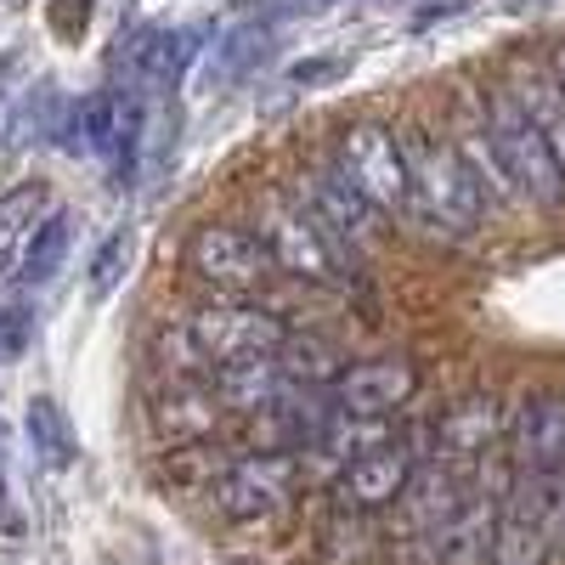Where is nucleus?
<instances>
[{"label": "nucleus", "instance_id": "7ed1b4c3", "mask_svg": "<svg viewBox=\"0 0 565 565\" xmlns=\"http://www.w3.org/2000/svg\"><path fill=\"white\" fill-rule=\"evenodd\" d=\"M255 238L271 249L282 277L317 282V289H356V260L340 255V244L306 215V204L282 186H266L255 204Z\"/></svg>", "mask_w": 565, "mask_h": 565}, {"label": "nucleus", "instance_id": "cd10ccee", "mask_svg": "<svg viewBox=\"0 0 565 565\" xmlns=\"http://www.w3.org/2000/svg\"><path fill=\"white\" fill-rule=\"evenodd\" d=\"M554 74H559V85H565V40L554 45Z\"/></svg>", "mask_w": 565, "mask_h": 565}, {"label": "nucleus", "instance_id": "f8f14e48", "mask_svg": "<svg viewBox=\"0 0 565 565\" xmlns=\"http://www.w3.org/2000/svg\"><path fill=\"white\" fill-rule=\"evenodd\" d=\"M509 436V413L492 391H469L436 418V458L469 469Z\"/></svg>", "mask_w": 565, "mask_h": 565}, {"label": "nucleus", "instance_id": "f03ea898", "mask_svg": "<svg viewBox=\"0 0 565 565\" xmlns=\"http://www.w3.org/2000/svg\"><path fill=\"white\" fill-rule=\"evenodd\" d=\"M402 153H407V193H413L407 215H418L424 232H436V238H476L487 221V193L476 170L463 164L458 141L430 125H407Z\"/></svg>", "mask_w": 565, "mask_h": 565}, {"label": "nucleus", "instance_id": "f257e3e1", "mask_svg": "<svg viewBox=\"0 0 565 565\" xmlns=\"http://www.w3.org/2000/svg\"><path fill=\"white\" fill-rule=\"evenodd\" d=\"M289 334L295 328L266 306L210 300V306L186 311L170 334H159V362L175 373V380H204V373H221V367H244V362L277 356Z\"/></svg>", "mask_w": 565, "mask_h": 565}, {"label": "nucleus", "instance_id": "aec40b11", "mask_svg": "<svg viewBox=\"0 0 565 565\" xmlns=\"http://www.w3.org/2000/svg\"><path fill=\"white\" fill-rule=\"evenodd\" d=\"M63 260H68V221L63 215H45L34 226V238L23 244V260H18L12 282H18V289H45V282L63 271Z\"/></svg>", "mask_w": 565, "mask_h": 565}, {"label": "nucleus", "instance_id": "1a4fd4ad", "mask_svg": "<svg viewBox=\"0 0 565 565\" xmlns=\"http://www.w3.org/2000/svg\"><path fill=\"white\" fill-rule=\"evenodd\" d=\"M509 476L526 481H565V396L526 391L509 413Z\"/></svg>", "mask_w": 565, "mask_h": 565}, {"label": "nucleus", "instance_id": "bb28decb", "mask_svg": "<svg viewBox=\"0 0 565 565\" xmlns=\"http://www.w3.org/2000/svg\"><path fill=\"white\" fill-rule=\"evenodd\" d=\"M0 532H18V509H12V487H7V458H0Z\"/></svg>", "mask_w": 565, "mask_h": 565}, {"label": "nucleus", "instance_id": "20e7f679", "mask_svg": "<svg viewBox=\"0 0 565 565\" xmlns=\"http://www.w3.org/2000/svg\"><path fill=\"white\" fill-rule=\"evenodd\" d=\"M481 119H487V136H492V148H498V159L514 181V193H521V204L559 210L565 204V164L554 159V148L532 125V114L509 97V85L481 90Z\"/></svg>", "mask_w": 565, "mask_h": 565}, {"label": "nucleus", "instance_id": "9d476101", "mask_svg": "<svg viewBox=\"0 0 565 565\" xmlns=\"http://www.w3.org/2000/svg\"><path fill=\"white\" fill-rule=\"evenodd\" d=\"M418 396V367L407 356H367V362H345V373L328 385L340 418H367L385 424L396 407H407Z\"/></svg>", "mask_w": 565, "mask_h": 565}, {"label": "nucleus", "instance_id": "b1692460", "mask_svg": "<svg viewBox=\"0 0 565 565\" xmlns=\"http://www.w3.org/2000/svg\"><path fill=\"white\" fill-rule=\"evenodd\" d=\"M29 345V317L12 306V311H0V362H18Z\"/></svg>", "mask_w": 565, "mask_h": 565}, {"label": "nucleus", "instance_id": "412c9836", "mask_svg": "<svg viewBox=\"0 0 565 565\" xmlns=\"http://www.w3.org/2000/svg\"><path fill=\"white\" fill-rule=\"evenodd\" d=\"M34 210H45V186H40V181L12 186V193L0 199V277L18 271L23 244L34 238Z\"/></svg>", "mask_w": 565, "mask_h": 565}, {"label": "nucleus", "instance_id": "a211bd4d", "mask_svg": "<svg viewBox=\"0 0 565 565\" xmlns=\"http://www.w3.org/2000/svg\"><path fill=\"white\" fill-rule=\"evenodd\" d=\"M271 57H277V23L271 18L238 23L232 34H221V45H215V79L221 85H238V79L260 74Z\"/></svg>", "mask_w": 565, "mask_h": 565}, {"label": "nucleus", "instance_id": "dca6fc26", "mask_svg": "<svg viewBox=\"0 0 565 565\" xmlns=\"http://www.w3.org/2000/svg\"><path fill=\"white\" fill-rule=\"evenodd\" d=\"M503 85H509V97L532 114V125L543 130V141L554 148V159L565 164V85H559L554 63H548V68H537V63H514Z\"/></svg>", "mask_w": 565, "mask_h": 565}, {"label": "nucleus", "instance_id": "0eeeda50", "mask_svg": "<svg viewBox=\"0 0 565 565\" xmlns=\"http://www.w3.org/2000/svg\"><path fill=\"white\" fill-rule=\"evenodd\" d=\"M289 193L306 204V215L328 232V238L340 244V255H351V260H362L373 244H380V226H385V215L373 210L356 186L334 170V164H317V170H306Z\"/></svg>", "mask_w": 565, "mask_h": 565}, {"label": "nucleus", "instance_id": "2eb2a0df", "mask_svg": "<svg viewBox=\"0 0 565 565\" xmlns=\"http://www.w3.org/2000/svg\"><path fill=\"white\" fill-rule=\"evenodd\" d=\"M498 514H503V498L487 492V487H469L463 509L430 537L436 548V565H492V543H498Z\"/></svg>", "mask_w": 565, "mask_h": 565}, {"label": "nucleus", "instance_id": "5701e85b", "mask_svg": "<svg viewBox=\"0 0 565 565\" xmlns=\"http://www.w3.org/2000/svg\"><path fill=\"white\" fill-rule=\"evenodd\" d=\"M125 271H130V232H108V238L90 249V295L97 300H108L119 282H125Z\"/></svg>", "mask_w": 565, "mask_h": 565}, {"label": "nucleus", "instance_id": "f3484780", "mask_svg": "<svg viewBox=\"0 0 565 565\" xmlns=\"http://www.w3.org/2000/svg\"><path fill=\"white\" fill-rule=\"evenodd\" d=\"M63 125H68V130H63V148H68V153L114 159L119 130H125V97H114V90H97V97H85L79 108H68Z\"/></svg>", "mask_w": 565, "mask_h": 565}, {"label": "nucleus", "instance_id": "ddd939ff", "mask_svg": "<svg viewBox=\"0 0 565 565\" xmlns=\"http://www.w3.org/2000/svg\"><path fill=\"white\" fill-rule=\"evenodd\" d=\"M204 52V34L199 29H136L125 45H119V68L136 79V85H153V90H170L186 79V68L199 63Z\"/></svg>", "mask_w": 565, "mask_h": 565}, {"label": "nucleus", "instance_id": "a878e982", "mask_svg": "<svg viewBox=\"0 0 565 565\" xmlns=\"http://www.w3.org/2000/svg\"><path fill=\"white\" fill-rule=\"evenodd\" d=\"M322 74H345V63H340V57H306V63L289 68L295 85H322Z\"/></svg>", "mask_w": 565, "mask_h": 565}, {"label": "nucleus", "instance_id": "4be33fe9", "mask_svg": "<svg viewBox=\"0 0 565 565\" xmlns=\"http://www.w3.org/2000/svg\"><path fill=\"white\" fill-rule=\"evenodd\" d=\"M29 441H34V452L52 463V469H68V463L79 458V441H74V430H68V413H63L52 396H34V402H29Z\"/></svg>", "mask_w": 565, "mask_h": 565}, {"label": "nucleus", "instance_id": "423d86ee", "mask_svg": "<svg viewBox=\"0 0 565 565\" xmlns=\"http://www.w3.org/2000/svg\"><path fill=\"white\" fill-rule=\"evenodd\" d=\"M334 170H340L385 221H391V215H407V199H413V193H407L402 130H391V125H380V119L345 125L340 141H334Z\"/></svg>", "mask_w": 565, "mask_h": 565}, {"label": "nucleus", "instance_id": "6ab92c4d", "mask_svg": "<svg viewBox=\"0 0 565 565\" xmlns=\"http://www.w3.org/2000/svg\"><path fill=\"white\" fill-rule=\"evenodd\" d=\"M277 362V373L289 385H300V391H328L345 373V362H340V351L328 345V340H317V334H289L282 340V351L271 356Z\"/></svg>", "mask_w": 565, "mask_h": 565}, {"label": "nucleus", "instance_id": "c85d7f7f", "mask_svg": "<svg viewBox=\"0 0 565 565\" xmlns=\"http://www.w3.org/2000/svg\"><path fill=\"white\" fill-rule=\"evenodd\" d=\"M232 565H255V559H232Z\"/></svg>", "mask_w": 565, "mask_h": 565}, {"label": "nucleus", "instance_id": "393cba45", "mask_svg": "<svg viewBox=\"0 0 565 565\" xmlns=\"http://www.w3.org/2000/svg\"><path fill=\"white\" fill-rule=\"evenodd\" d=\"M328 0H255V12L260 18H271V23H282V18H306V12H322Z\"/></svg>", "mask_w": 565, "mask_h": 565}, {"label": "nucleus", "instance_id": "9b49d317", "mask_svg": "<svg viewBox=\"0 0 565 565\" xmlns=\"http://www.w3.org/2000/svg\"><path fill=\"white\" fill-rule=\"evenodd\" d=\"M413 469H418V458H413V441H396V436H385V441L362 447L351 463H340L334 498H340V509H356V514H367V509H385V503H396V498L407 492Z\"/></svg>", "mask_w": 565, "mask_h": 565}, {"label": "nucleus", "instance_id": "39448f33", "mask_svg": "<svg viewBox=\"0 0 565 565\" xmlns=\"http://www.w3.org/2000/svg\"><path fill=\"white\" fill-rule=\"evenodd\" d=\"M186 271H193L204 289L226 295V300H255L260 289H271L277 260L271 249L255 238L249 226H232V221H210L186 238Z\"/></svg>", "mask_w": 565, "mask_h": 565}, {"label": "nucleus", "instance_id": "6e6552de", "mask_svg": "<svg viewBox=\"0 0 565 565\" xmlns=\"http://www.w3.org/2000/svg\"><path fill=\"white\" fill-rule=\"evenodd\" d=\"M300 492V452H249L215 481V509L226 521H271Z\"/></svg>", "mask_w": 565, "mask_h": 565}, {"label": "nucleus", "instance_id": "4468645a", "mask_svg": "<svg viewBox=\"0 0 565 565\" xmlns=\"http://www.w3.org/2000/svg\"><path fill=\"white\" fill-rule=\"evenodd\" d=\"M148 418H153L159 441H170V447H204L221 430V396H215V385H199V380H170L148 402Z\"/></svg>", "mask_w": 565, "mask_h": 565}]
</instances>
